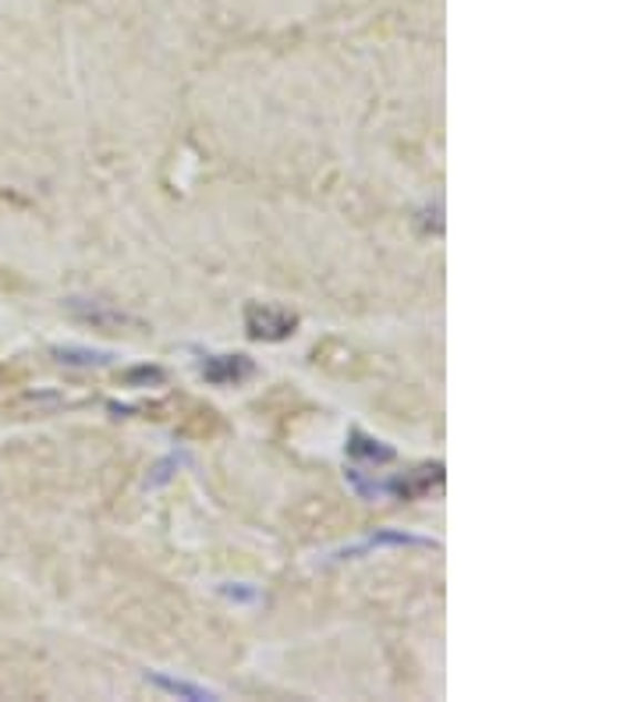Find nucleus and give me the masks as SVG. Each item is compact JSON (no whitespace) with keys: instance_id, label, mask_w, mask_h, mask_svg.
I'll return each mask as SVG.
<instances>
[{"instance_id":"obj_3","label":"nucleus","mask_w":638,"mask_h":702,"mask_svg":"<svg viewBox=\"0 0 638 702\" xmlns=\"http://www.w3.org/2000/svg\"><path fill=\"white\" fill-rule=\"evenodd\" d=\"M199 373H203V380L213 387H234V384H245L249 376H255V363L249 355H203Z\"/></svg>"},{"instance_id":"obj_2","label":"nucleus","mask_w":638,"mask_h":702,"mask_svg":"<svg viewBox=\"0 0 638 702\" xmlns=\"http://www.w3.org/2000/svg\"><path fill=\"white\" fill-rule=\"evenodd\" d=\"M68 313L89 323L93 330H107V334H121L124 327H132V330H142V323L135 316H128L121 309H111V305H103V302H93V298H68Z\"/></svg>"},{"instance_id":"obj_5","label":"nucleus","mask_w":638,"mask_h":702,"mask_svg":"<svg viewBox=\"0 0 638 702\" xmlns=\"http://www.w3.org/2000/svg\"><path fill=\"white\" fill-rule=\"evenodd\" d=\"M383 547H436V539H423V536H412V532H373L366 543H358L352 550H341V557H366L373 550H383Z\"/></svg>"},{"instance_id":"obj_10","label":"nucleus","mask_w":638,"mask_h":702,"mask_svg":"<svg viewBox=\"0 0 638 702\" xmlns=\"http://www.w3.org/2000/svg\"><path fill=\"white\" fill-rule=\"evenodd\" d=\"M121 380L128 387H163V384H168V369H160V366H132V369L121 373Z\"/></svg>"},{"instance_id":"obj_1","label":"nucleus","mask_w":638,"mask_h":702,"mask_svg":"<svg viewBox=\"0 0 638 702\" xmlns=\"http://www.w3.org/2000/svg\"><path fill=\"white\" fill-rule=\"evenodd\" d=\"M245 330L252 340H287L298 330V316L281 309V305H249L245 309Z\"/></svg>"},{"instance_id":"obj_4","label":"nucleus","mask_w":638,"mask_h":702,"mask_svg":"<svg viewBox=\"0 0 638 702\" xmlns=\"http://www.w3.org/2000/svg\"><path fill=\"white\" fill-rule=\"evenodd\" d=\"M440 482H444V461H429V465H418V468H412V472L397 476L383 486H387V494L397 497V500H423Z\"/></svg>"},{"instance_id":"obj_6","label":"nucleus","mask_w":638,"mask_h":702,"mask_svg":"<svg viewBox=\"0 0 638 702\" xmlns=\"http://www.w3.org/2000/svg\"><path fill=\"white\" fill-rule=\"evenodd\" d=\"M68 408L71 401L64 398V394H53V390H26L22 394V398H18V401H11L4 411H14V416H50V411L53 408Z\"/></svg>"},{"instance_id":"obj_9","label":"nucleus","mask_w":638,"mask_h":702,"mask_svg":"<svg viewBox=\"0 0 638 702\" xmlns=\"http://www.w3.org/2000/svg\"><path fill=\"white\" fill-rule=\"evenodd\" d=\"M53 358L64 366H82V369H93V366H111L114 363V352H100V348H53Z\"/></svg>"},{"instance_id":"obj_8","label":"nucleus","mask_w":638,"mask_h":702,"mask_svg":"<svg viewBox=\"0 0 638 702\" xmlns=\"http://www.w3.org/2000/svg\"><path fill=\"white\" fill-rule=\"evenodd\" d=\"M150 685H156L160 692H168V695L192 699V702L221 699V692H213V689H206V685H192V681H185V678H171V674H150Z\"/></svg>"},{"instance_id":"obj_7","label":"nucleus","mask_w":638,"mask_h":702,"mask_svg":"<svg viewBox=\"0 0 638 702\" xmlns=\"http://www.w3.org/2000/svg\"><path fill=\"white\" fill-rule=\"evenodd\" d=\"M348 455L358 461H369V465H387L394 461V447H387L383 440L362 434V429H352L348 434Z\"/></svg>"},{"instance_id":"obj_11","label":"nucleus","mask_w":638,"mask_h":702,"mask_svg":"<svg viewBox=\"0 0 638 702\" xmlns=\"http://www.w3.org/2000/svg\"><path fill=\"white\" fill-rule=\"evenodd\" d=\"M224 597H231V600H242V603H249V600H260V592H249V589H242V586H224Z\"/></svg>"}]
</instances>
